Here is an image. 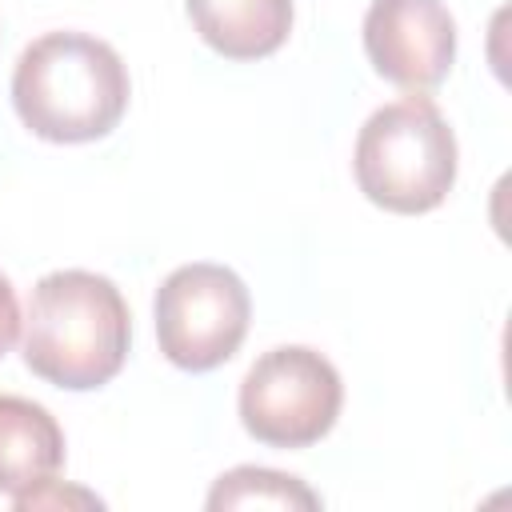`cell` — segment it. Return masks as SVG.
I'll list each match as a JSON object with an SVG mask.
<instances>
[{"mask_svg":"<svg viewBox=\"0 0 512 512\" xmlns=\"http://www.w3.org/2000/svg\"><path fill=\"white\" fill-rule=\"evenodd\" d=\"M188 16L224 60H264L292 32V0H188Z\"/></svg>","mask_w":512,"mask_h":512,"instance_id":"8","label":"cell"},{"mask_svg":"<svg viewBox=\"0 0 512 512\" xmlns=\"http://www.w3.org/2000/svg\"><path fill=\"white\" fill-rule=\"evenodd\" d=\"M64 468V428L56 416L24 396L0 392V492L24 496Z\"/></svg>","mask_w":512,"mask_h":512,"instance_id":"7","label":"cell"},{"mask_svg":"<svg viewBox=\"0 0 512 512\" xmlns=\"http://www.w3.org/2000/svg\"><path fill=\"white\" fill-rule=\"evenodd\" d=\"M252 300L224 264H180L156 292L160 352L184 372H212L244 344Z\"/></svg>","mask_w":512,"mask_h":512,"instance_id":"5","label":"cell"},{"mask_svg":"<svg viewBox=\"0 0 512 512\" xmlns=\"http://www.w3.org/2000/svg\"><path fill=\"white\" fill-rule=\"evenodd\" d=\"M344 404L340 372L304 344L264 352L240 380V424L268 448H308L332 432Z\"/></svg>","mask_w":512,"mask_h":512,"instance_id":"4","label":"cell"},{"mask_svg":"<svg viewBox=\"0 0 512 512\" xmlns=\"http://www.w3.org/2000/svg\"><path fill=\"white\" fill-rule=\"evenodd\" d=\"M132 344V316L120 288L84 268L48 272L24 312V364L68 392L108 384Z\"/></svg>","mask_w":512,"mask_h":512,"instance_id":"1","label":"cell"},{"mask_svg":"<svg viewBox=\"0 0 512 512\" xmlns=\"http://www.w3.org/2000/svg\"><path fill=\"white\" fill-rule=\"evenodd\" d=\"M352 168L376 208L420 216L440 208L456 184V136L440 108L424 92H412L364 120Z\"/></svg>","mask_w":512,"mask_h":512,"instance_id":"3","label":"cell"},{"mask_svg":"<svg viewBox=\"0 0 512 512\" xmlns=\"http://www.w3.org/2000/svg\"><path fill=\"white\" fill-rule=\"evenodd\" d=\"M208 508L212 512L220 508H320V496L288 472L240 464L212 484Z\"/></svg>","mask_w":512,"mask_h":512,"instance_id":"9","label":"cell"},{"mask_svg":"<svg viewBox=\"0 0 512 512\" xmlns=\"http://www.w3.org/2000/svg\"><path fill=\"white\" fill-rule=\"evenodd\" d=\"M132 84L120 52L88 32H44L12 72V104L24 128L52 144H84L108 136Z\"/></svg>","mask_w":512,"mask_h":512,"instance_id":"2","label":"cell"},{"mask_svg":"<svg viewBox=\"0 0 512 512\" xmlns=\"http://www.w3.org/2000/svg\"><path fill=\"white\" fill-rule=\"evenodd\" d=\"M20 324H24V316H20V304H16V288H12L8 276L0 272V356L16 344Z\"/></svg>","mask_w":512,"mask_h":512,"instance_id":"10","label":"cell"},{"mask_svg":"<svg viewBox=\"0 0 512 512\" xmlns=\"http://www.w3.org/2000/svg\"><path fill=\"white\" fill-rule=\"evenodd\" d=\"M364 52L388 84L432 92L456 60V20L440 0H372L364 12Z\"/></svg>","mask_w":512,"mask_h":512,"instance_id":"6","label":"cell"}]
</instances>
